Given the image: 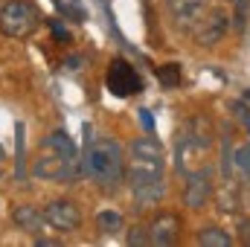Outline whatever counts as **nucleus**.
I'll return each instance as SVG.
<instances>
[{"instance_id": "9", "label": "nucleus", "mask_w": 250, "mask_h": 247, "mask_svg": "<svg viewBox=\"0 0 250 247\" xmlns=\"http://www.w3.org/2000/svg\"><path fill=\"white\" fill-rule=\"evenodd\" d=\"M178 233H181L178 215L163 212V215H157L154 224L148 227V242H154V245H175V242H178Z\"/></svg>"}, {"instance_id": "22", "label": "nucleus", "mask_w": 250, "mask_h": 247, "mask_svg": "<svg viewBox=\"0 0 250 247\" xmlns=\"http://www.w3.org/2000/svg\"><path fill=\"white\" fill-rule=\"evenodd\" d=\"M245 99H250V90H248V96H245Z\"/></svg>"}, {"instance_id": "15", "label": "nucleus", "mask_w": 250, "mask_h": 247, "mask_svg": "<svg viewBox=\"0 0 250 247\" xmlns=\"http://www.w3.org/2000/svg\"><path fill=\"white\" fill-rule=\"evenodd\" d=\"M236 166H239L242 172H250V145L236 148Z\"/></svg>"}, {"instance_id": "16", "label": "nucleus", "mask_w": 250, "mask_h": 247, "mask_svg": "<svg viewBox=\"0 0 250 247\" xmlns=\"http://www.w3.org/2000/svg\"><path fill=\"white\" fill-rule=\"evenodd\" d=\"M233 6H236V21H239V26H245V12H248V0H230Z\"/></svg>"}, {"instance_id": "21", "label": "nucleus", "mask_w": 250, "mask_h": 247, "mask_svg": "<svg viewBox=\"0 0 250 247\" xmlns=\"http://www.w3.org/2000/svg\"><path fill=\"white\" fill-rule=\"evenodd\" d=\"M140 114H143V125H146V128H151V117H148V111H140Z\"/></svg>"}, {"instance_id": "11", "label": "nucleus", "mask_w": 250, "mask_h": 247, "mask_svg": "<svg viewBox=\"0 0 250 247\" xmlns=\"http://www.w3.org/2000/svg\"><path fill=\"white\" fill-rule=\"evenodd\" d=\"M207 201H209V181H207V175H189L187 206H192V209H201Z\"/></svg>"}, {"instance_id": "14", "label": "nucleus", "mask_w": 250, "mask_h": 247, "mask_svg": "<svg viewBox=\"0 0 250 247\" xmlns=\"http://www.w3.org/2000/svg\"><path fill=\"white\" fill-rule=\"evenodd\" d=\"M157 79L163 87H178L181 84V64H163L157 67Z\"/></svg>"}, {"instance_id": "8", "label": "nucleus", "mask_w": 250, "mask_h": 247, "mask_svg": "<svg viewBox=\"0 0 250 247\" xmlns=\"http://www.w3.org/2000/svg\"><path fill=\"white\" fill-rule=\"evenodd\" d=\"M207 6H209V0H166V9H169L175 26L184 29V32H189L204 18Z\"/></svg>"}, {"instance_id": "7", "label": "nucleus", "mask_w": 250, "mask_h": 247, "mask_svg": "<svg viewBox=\"0 0 250 247\" xmlns=\"http://www.w3.org/2000/svg\"><path fill=\"white\" fill-rule=\"evenodd\" d=\"M227 26H230V18L224 15V9H212L207 18H201V21L192 26V38H195L198 47H215V44L224 38Z\"/></svg>"}, {"instance_id": "12", "label": "nucleus", "mask_w": 250, "mask_h": 247, "mask_svg": "<svg viewBox=\"0 0 250 247\" xmlns=\"http://www.w3.org/2000/svg\"><path fill=\"white\" fill-rule=\"evenodd\" d=\"M198 245H204V247H227V245H233V236H230L227 230H221V227H207V230L198 233Z\"/></svg>"}, {"instance_id": "4", "label": "nucleus", "mask_w": 250, "mask_h": 247, "mask_svg": "<svg viewBox=\"0 0 250 247\" xmlns=\"http://www.w3.org/2000/svg\"><path fill=\"white\" fill-rule=\"evenodd\" d=\"M41 21V12L32 0H9L0 6V35L29 38Z\"/></svg>"}, {"instance_id": "17", "label": "nucleus", "mask_w": 250, "mask_h": 247, "mask_svg": "<svg viewBox=\"0 0 250 247\" xmlns=\"http://www.w3.org/2000/svg\"><path fill=\"white\" fill-rule=\"evenodd\" d=\"M50 29H53V35H56V38H62V41H70V32L64 29L62 23H56V21H53V23H50Z\"/></svg>"}, {"instance_id": "2", "label": "nucleus", "mask_w": 250, "mask_h": 247, "mask_svg": "<svg viewBox=\"0 0 250 247\" xmlns=\"http://www.w3.org/2000/svg\"><path fill=\"white\" fill-rule=\"evenodd\" d=\"M76 145L67 137V131H53L44 137L35 160H32V175L47 184H70L76 178Z\"/></svg>"}, {"instance_id": "20", "label": "nucleus", "mask_w": 250, "mask_h": 247, "mask_svg": "<svg viewBox=\"0 0 250 247\" xmlns=\"http://www.w3.org/2000/svg\"><path fill=\"white\" fill-rule=\"evenodd\" d=\"M79 64H82V59H67V67L70 70H79Z\"/></svg>"}, {"instance_id": "6", "label": "nucleus", "mask_w": 250, "mask_h": 247, "mask_svg": "<svg viewBox=\"0 0 250 247\" xmlns=\"http://www.w3.org/2000/svg\"><path fill=\"white\" fill-rule=\"evenodd\" d=\"M44 221H47V227H53L56 233H76L79 230V224H82V212H79V206L73 204V201H50L44 209Z\"/></svg>"}, {"instance_id": "10", "label": "nucleus", "mask_w": 250, "mask_h": 247, "mask_svg": "<svg viewBox=\"0 0 250 247\" xmlns=\"http://www.w3.org/2000/svg\"><path fill=\"white\" fill-rule=\"evenodd\" d=\"M12 218H15V224H18L23 233H29V236H41V233H44V227H47L44 212H38V209H35V206H29V204L15 206Z\"/></svg>"}, {"instance_id": "1", "label": "nucleus", "mask_w": 250, "mask_h": 247, "mask_svg": "<svg viewBox=\"0 0 250 247\" xmlns=\"http://www.w3.org/2000/svg\"><path fill=\"white\" fill-rule=\"evenodd\" d=\"M163 145L154 137H140L131 143V160H128V184H131V195L134 201L146 209L154 206L163 192H166V181H163Z\"/></svg>"}, {"instance_id": "5", "label": "nucleus", "mask_w": 250, "mask_h": 247, "mask_svg": "<svg viewBox=\"0 0 250 247\" xmlns=\"http://www.w3.org/2000/svg\"><path fill=\"white\" fill-rule=\"evenodd\" d=\"M105 84H108V90H111L114 96H120V99L137 96V93L143 90V79L137 76V70L125 62V59H114V62H111L108 76H105Z\"/></svg>"}, {"instance_id": "3", "label": "nucleus", "mask_w": 250, "mask_h": 247, "mask_svg": "<svg viewBox=\"0 0 250 247\" xmlns=\"http://www.w3.org/2000/svg\"><path fill=\"white\" fill-rule=\"evenodd\" d=\"M123 169H125V154L123 145L117 140H96L84 148L82 157V172L93 181V184L114 189L123 181Z\"/></svg>"}, {"instance_id": "13", "label": "nucleus", "mask_w": 250, "mask_h": 247, "mask_svg": "<svg viewBox=\"0 0 250 247\" xmlns=\"http://www.w3.org/2000/svg\"><path fill=\"white\" fill-rule=\"evenodd\" d=\"M96 224H99V230L108 233V236H114V233L125 230V218L120 215V212H114V209H102V212L96 215Z\"/></svg>"}, {"instance_id": "19", "label": "nucleus", "mask_w": 250, "mask_h": 247, "mask_svg": "<svg viewBox=\"0 0 250 247\" xmlns=\"http://www.w3.org/2000/svg\"><path fill=\"white\" fill-rule=\"evenodd\" d=\"M3 172H6V151H3V145H0V178H3Z\"/></svg>"}, {"instance_id": "18", "label": "nucleus", "mask_w": 250, "mask_h": 247, "mask_svg": "<svg viewBox=\"0 0 250 247\" xmlns=\"http://www.w3.org/2000/svg\"><path fill=\"white\" fill-rule=\"evenodd\" d=\"M128 245H148V239L140 230H134V233H128Z\"/></svg>"}]
</instances>
